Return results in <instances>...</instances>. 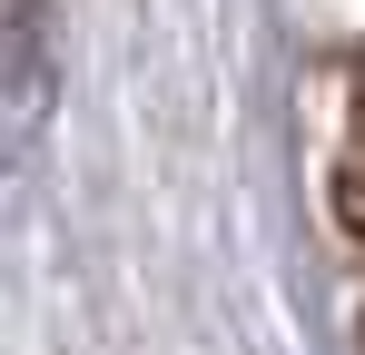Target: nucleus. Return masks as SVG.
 <instances>
[{"label": "nucleus", "mask_w": 365, "mask_h": 355, "mask_svg": "<svg viewBox=\"0 0 365 355\" xmlns=\"http://www.w3.org/2000/svg\"><path fill=\"white\" fill-rule=\"evenodd\" d=\"M356 197H365V89H356Z\"/></svg>", "instance_id": "f257e3e1"}]
</instances>
